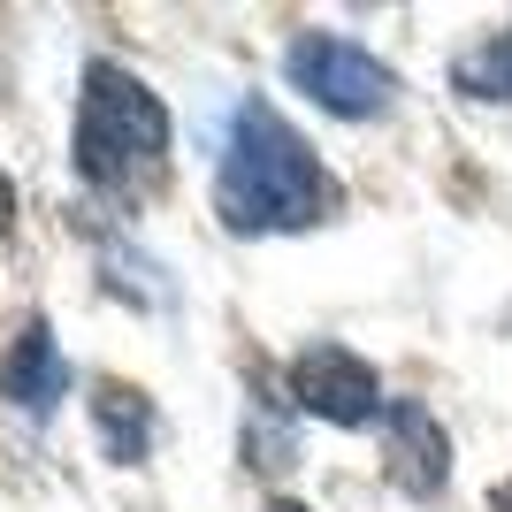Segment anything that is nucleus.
I'll use <instances>...</instances> for the list:
<instances>
[{"label":"nucleus","instance_id":"nucleus-4","mask_svg":"<svg viewBox=\"0 0 512 512\" xmlns=\"http://www.w3.org/2000/svg\"><path fill=\"white\" fill-rule=\"evenodd\" d=\"M291 406L314 413L329 428H367L383 413V383H375V367L360 352H344V344H306L299 360H291Z\"/></svg>","mask_w":512,"mask_h":512},{"label":"nucleus","instance_id":"nucleus-1","mask_svg":"<svg viewBox=\"0 0 512 512\" xmlns=\"http://www.w3.org/2000/svg\"><path fill=\"white\" fill-rule=\"evenodd\" d=\"M344 207L337 176L321 169V153L283 123L268 100H245L222 138L214 169V214L237 237H276V230H314Z\"/></svg>","mask_w":512,"mask_h":512},{"label":"nucleus","instance_id":"nucleus-5","mask_svg":"<svg viewBox=\"0 0 512 512\" xmlns=\"http://www.w3.org/2000/svg\"><path fill=\"white\" fill-rule=\"evenodd\" d=\"M383 474L406 497H436L451 474V436L421 398H390L383 406Z\"/></svg>","mask_w":512,"mask_h":512},{"label":"nucleus","instance_id":"nucleus-10","mask_svg":"<svg viewBox=\"0 0 512 512\" xmlns=\"http://www.w3.org/2000/svg\"><path fill=\"white\" fill-rule=\"evenodd\" d=\"M490 512H512V482H497V490H490Z\"/></svg>","mask_w":512,"mask_h":512},{"label":"nucleus","instance_id":"nucleus-11","mask_svg":"<svg viewBox=\"0 0 512 512\" xmlns=\"http://www.w3.org/2000/svg\"><path fill=\"white\" fill-rule=\"evenodd\" d=\"M260 512H306V505H291V497H268V505H260Z\"/></svg>","mask_w":512,"mask_h":512},{"label":"nucleus","instance_id":"nucleus-9","mask_svg":"<svg viewBox=\"0 0 512 512\" xmlns=\"http://www.w3.org/2000/svg\"><path fill=\"white\" fill-rule=\"evenodd\" d=\"M8 222H16V184L0 176V230H8Z\"/></svg>","mask_w":512,"mask_h":512},{"label":"nucleus","instance_id":"nucleus-3","mask_svg":"<svg viewBox=\"0 0 512 512\" xmlns=\"http://www.w3.org/2000/svg\"><path fill=\"white\" fill-rule=\"evenodd\" d=\"M283 77H291V92H306L321 115H344V123L390 115V100H398V77H390L360 39H337V31H299V39L283 46Z\"/></svg>","mask_w":512,"mask_h":512},{"label":"nucleus","instance_id":"nucleus-2","mask_svg":"<svg viewBox=\"0 0 512 512\" xmlns=\"http://www.w3.org/2000/svg\"><path fill=\"white\" fill-rule=\"evenodd\" d=\"M69 153H77V176L100 199H146L161 184V169H169V107L123 62H92L85 92H77Z\"/></svg>","mask_w":512,"mask_h":512},{"label":"nucleus","instance_id":"nucleus-6","mask_svg":"<svg viewBox=\"0 0 512 512\" xmlns=\"http://www.w3.org/2000/svg\"><path fill=\"white\" fill-rule=\"evenodd\" d=\"M0 398L16 413H31V421H46V413L69 398V360H62V344H54L46 321H23L16 329L8 360H0Z\"/></svg>","mask_w":512,"mask_h":512},{"label":"nucleus","instance_id":"nucleus-8","mask_svg":"<svg viewBox=\"0 0 512 512\" xmlns=\"http://www.w3.org/2000/svg\"><path fill=\"white\" fill-rule=\"evenodd\" d=\"M459 92L467 100H497V107H512V23L505 31H490V39L474 46V54H459Z\"/></svg>","mask_w":512,"mask_h":512},{"label":"nucleus","instance_id":"nucleus-7","mask_svg":"<svg viewBox=\"0 0 512 512\" xmlns=\"http://www.w3.org/2000/svg\"><path fill=\"white\" fill-rule=\"evenodd\" d=\"M92 428H100V451L115 467H138L153 451V398L130 383H100L92 390Z\"/></svg>","mask_w":512,"mask_h":512}]
</instances>
